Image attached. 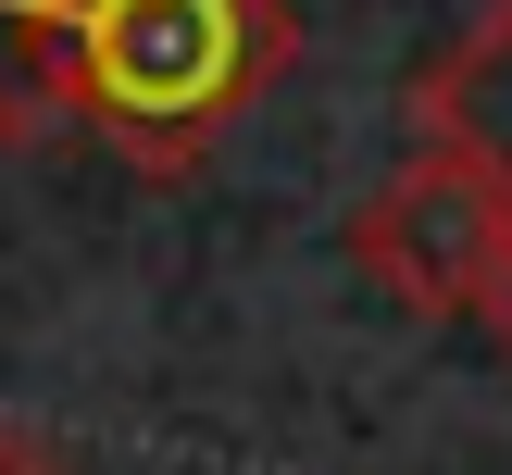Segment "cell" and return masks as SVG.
<instances>
[{
  "instance_id": "7a4b0ae2",
  "label": "cell",
  "mask_w": 512,
  "mask_h": 475,
  "mask_svg": "<svg viewBox=\"0 0 512 475\" xmlns=\"http://www.w3.org/2000/svg\"><path fill=\"white\" fill-rule=\"evenodd\" d=\"M512 250V188H488L450 150H413L388 188L350 213V263L400 300V313H475V288Z\"/></svg>"
},
{
  "instance_id": "8992f818",
  "label": "cell",
  "mask_w": 512,
  "mask_h": 475,
  "mask_svg": "<svg viewBox=\"0 0 512 475\" xmlns=\"http://www.w3.org/2000/svg\"><path fill=\"white\" fill-rule=\"evenodd\" d=\"M475 325H488V338H500V363H512V250H500V275H488V288H475Z\"/></svg>"
},
{
  "instance_id": "3957f363",
  "label": "cell",
  "mask_w": 512,
  "mask_h": 475,
  "mask_svg": "<svg viewBox=\"0 0 512 475\" xmlns=\"http://www.w3.org/2000/svg\"><path fill=\"white\" fill-rule=\"evenodd\" d=\"M400 113H413V150H450L488 188H512V0H488L450 50H425Z\"/></svg>"
},
{
  "instance_id": "5b68a950",
  "label": "cell",
  "mask_w": 512,
  "mask_h": 475,
  "mask_svg": "<svg viewBox=\"0 0 512 475\" xmlns=\"http://www.w3.org/2000/svg\"><path fill=\"white\" fill-rule=\"evenodd\" d=\"M0 475H75V450H63V438H38V425H13V413H0Z\"/></svg>"
},
{
  "instance_id": "277c9868",
  "label": "cell",
  "mask_w": 512,
  "mask_h": 475,
  "mask_svg": "<svg viewBox=\"0 0 512 475\" xmlns=\"http://www.w3.org/2000/svg\"><path fill=\"white\" fill-rule=\"evenodd\" d=\"M88 0H0V138H63V38Z\"/></svg>"
},
{
  "instance_id": "6da1fadb",
  "label": "cell",
  "mask_w": 512,
  "mask_h": 475,
  "mask_svg": "<svg viewBox=\"0 0 512 475\" xmlns=\"http://www.w3.org/2000/svg\"><path fill=\"white\" fill-rule=\"evenodd\" d=\"M300 63L288 0H88L63 38V125L138 175H200L213 138Z\"/></svg>"
}]
</instances>
